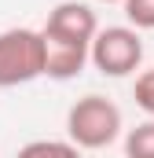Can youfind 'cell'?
I'll list each match as a JSON object with an SVG mask.
<instances>
[{
  "label": "cell",
  "instance_id": "obj_1",
  "mask_svg": "<svg viewBox=\"0 0 154 158\" xmlns=\"http://www.w3.org/2000/svg\"><path fill=\"white\" fill-rule=\"evenodd\" d=\"M66 136L81 151H103L121 136V110L107 96H81L66 110Z\"/></svg>",
  "mask_w": 154,
  "mask_h": 158
},
{
  "label": "cell",
  "instance_id": "obj_2",
  "mask_svg": "<svg viewBox=\"0 0 154 158\" xmlns=\"http://www.w3.org/2000/svg\"><path fill=\"white\" fill-rule=\"evenodd\" d=\"M44 77V33L15 26L0 33V88H18Z\"/></svg>",
  "mask_w": 154,
  "mask_h": 158
},
{
  "label": "cell",
  "instance_id": "obj_3",
  "mask_svg": "<svg viewBox=\"0 0 154 158\" xmlns=\"http://www.w3.org/2000/svg\"><path fill=\"white\" fill-rule=\"evenodd\" d=\"M143 63V37L132 26H107L92 40V66L103 77H128Z\"/></svg>",
  "mask_w": 154,
  "mask_h": 158
},
{
  "label": "cell",
  "instance_id": "obj_4",
  "mask_svg": "<svg viewBox=\"0 0 154 158\" xmlns=\"http://www.w3.org/2000/svg\"><path fill=\"white\" fill-rule=\"evenodd\" d=\"M48 37H59V40H74V44H92L95 33H99V22H95V11L88 4H77V0H63L48 11V22L44 30Z\"/></svg>",
  "mask_w": 154,
  "mask_h": 158
},
{
  "label": "cell",
  "instance_id": "obj_5",
  "mask_svg": "<svg viewBox=\"0 0 154 158\" xmlns=\"http://www.w3.org/2000/svg\"><path fill=\"white\" fill-rule=\"evenodd\" d=\"M84 63H92V44H74L44 33V77L70 81L84 70Z\"/></svg>",
  "mask_w": 154,
  "mask_h": 158
},
{
  "label": "cell",
  "instance_id": "obj_6",
  "mask_svg": "<svg viewBox=\"0 0 154 158\" xmlns=\"http://www.w3.org/2000/svg\"><path fill=\"white\" fill-rule=\"evenodd\" d=\"M15 158H81V147L70 140H30Z\"/></svg>",
  "mask_w": 154,
  "mask_h": 158
},
{
  "label": "cell",
  "instance_id": "obj_7",
  "mask_svg": "<svg viewBox=\"0 0 154 158\" xmlns=\"http://www.w3.org/2000/svg\"><path fill=\"white\" fill-rule=\"evenodd\" d=\"M125 158H154V118L140 121L125 136Z\"/></svg>",
  "mask_w": 154,
  "mask_h": 158
},
{
  "label": "cell",
  "instance_id": "obj_8",
  "mask_svg": "<svg viewBox=\"0 0 154 158\" xmlns=\"http://www.w3.org/2000/svg\"><path fill=\"white\" fill-rule=\"evenodd\" d=\"M132 30H154V0H121Z\"/></svg>",
  "mask_w": 154,
  "mask_h": 158
},
{
  "label": "cell",
  "instance_id": "obj_9",
  "mask_svg": "<svg viewBox=\"0 0 154 158\" xmlns=\"http://www.w3.org/2000/svg\"><path fill=\"white\" fill-rule=\"evenodd\" d=\"M132 99H136V107H140L143 114L154 118V66L143 70V74L136 77V85H132Z\"/></svg>",
  "mask_w": 154,
  "mask_h": 158
},
{
  "label": "cell",
  "instance_id": "obj_10",
  "mask_svg": "<svg viewBox=\"0 0 154 158\" xmlns=\"http://www.w3.org/2000/svg\"><path fill=\"white\" fill-rule=\"evenodd\" d=\"M99 4H117V0H99Z\"/></svg>",
  "mask_w": 154,
  "mask_h": 158
}]
</instances>
